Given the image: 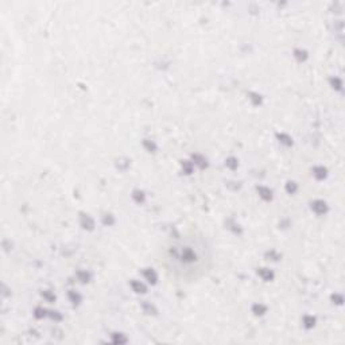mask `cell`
Returning <instances> with one entry per match:
<instances>
[{
    "label": "cell",
    "instance_id": "cell-1",
    "mask_svg": "<svg viewBox=\"0 0 345 345\" xmlns=\"http://www.w3.org/2000/svg\"><path fill=\"white\" fill-rule=\"evenodd\" d=\"M311 209L317 213V214H324V213L328 210V208H326V204H325L324 201H314L313 204H311Z\"/></svg>",
    "mask_w": 345,
    "mask_h": 345
},
{
    "label": "cell",
    "instance_id": "cell-2",
    "mask_svg": "<svg viewBox=\"0 0 345 345\" xmlns=\"http://www.w3.org/2000/svg\"><path fill=\"white\" fill-rule=\"evenodd\" d=\"M258 274L263 278V280H266V282H268V280H272V279H274V272L270 271V270H267V268H260L258 271Z\"/></svg>",
    "mask_w": 345,
    "mask_h": 345
},
{
    "label": "cell",
    "instance_id": "cell-3",
    "mask_svg": "<svg viewBox=\"0 0 345 345\" xmlns=\"http://www.w3.org/2000/svg\"><path fill=\"white\" fill-rule=\"evenodd\" d=\"M258 192H259V194H260L261 198L267 200V201L272 198V192L270 190V189H267V188H258Z\"/></svg>",
    "mask_w": 345,
    "mask_h": 345
},
{
    "label": "cell",
    "instance_id": "cell-4",
    "mask_svg": "<svg viewBox=\"0 0 345 345\" xmlns=\"http://www.w3.org/2000/svg\"><path fill=\"white\" fill-rule=\"evenodd\" d=\"M144 274V276H146V279L148 280L150 283H157V279H158V276H157V274L154 272V270H146V271L143 272Z\"/></svg>",
    "mask_w": 345,
    "mask_h": 345
},
{
    "label": "cell",
    "instance_id": "cell-5",
    "mask_svg": "<svg viewBox=\"0 0 345 345\" xmlns=\"http://www.w3.org/2000/svg\"><path fill=\"white\" fill-rule=\"evenodd\" d=\"M131 285H132V289H134V291H135V293H146V286H144L143 283L134 280Z\"/></svg>",
    "mask_w": 345,
    "mask_h": 345
},
{
    "label": "cell",
    "instance_id": "cell-6",
    "mask_svg": "<svg viewBox=\"0 0 345 345\" xmlns=\"http://www.w3.org/2000/svg\"><path fill=\"white\" fill-rule=\"evenodd\" d=\"M314 175L318 179H324L326 177V169L325 167H315L314 169Z\"/></svg>",
    "mask_w": 345,
    "mask_h": 345
},
{
    "label": "cell",
    "instance_id": "cell-7",
    "mask_svg": "<svg viewBox=\"0 0 345 345\" xmlns=\"http://www.w3.org/2000/svg\"><path fill=\"white\" fill-rule=\"evenodd\" d=\"M81 224H82V227L84 228H88V229H92L93 228V220L91 219V217H88V216H84L82 217V220H81Z\"/></svg>",
    "mask_w": 345,
    "mask_h": 345
},
{
    "label": "cell",
    "instance_id": "cell-8",
    "mask_svg": "<svg viewBox=\"0 0 345 345\" xmlns=\"http://www.w3.org/2000/svg\"><path fill=\"white\" fill-rule=\"evenodd\" d=\"M193 160H194V163L198 164L201 169H204L206 166V159L205 158H202V157H200V155H193Z\"/></svg>",
    "mask_w": 345,
    "mask_h": 345
},
{
    "label": "cell",
    "instance_id": "cell-9",
    "mask_svg": "<svg viewBox=\"0 0 345 345\" xmlns=\"http://www.w3.org/2000/svg\"><path fill=\"white\" fill-rule=\"evenodd\" d=\"M266 310H267V307L263 306V305H255V306H254V313L256 314V315H261V314H264Z\"/></svg>",
    "mask_w": 345,
    "mask_h": 345
},
{
    "label": "cell",
    "instance_id": "cell-10",
    "mask_svg": "<svg viewBox=\"0 0 345 345\" xmlns=\"http://www.w3.org/2000/svg\"><path fill=\"white\" fill-rule=\"evenodd\" d=\"M303 324H305V326H306V328H313L314 325H315V318H313V317H305V318H303Z\"/></svg>",
    "mask_w": 345,
    "mask_h": 345
},
{
    "label": "cell",
    "instance_id": "cell-11",
    "mask_svg": "<svg viewBox=\"0 0 345 345\" xmlns=\"http://www.w3.org/2000/svg\"><path fill=\"white\" fill-rule=\"evenodd\" d=\"M134 198H135L136 202H143L144 201V193L136 190V192H134Z\"/></svg>",
    "mask_w": 345,
    "mask_h": 345
},
{
    "label": "cell",
    "instance_id": "cell-12",
    "mask_svg": "<svg viewBox=\"0 0 345 345\" xmlns=\"http://www.w3.org/2000/svg\"><path fill=\"white\" fill-rule=\"evenodd\" d=\"M69 298L73 303H80V301H81V297L77 293H74V291H70L69 293Z\"/></svg>",
    "mask_w": 345,
    "mask_h": 345
},
{
    "label": "cell",
    "instance_id": "cell-13",
    "mask_svg": "<svg viewBox=\"0 0 345 345\" xmlns=\"http://www.w3.org/2000/svg\"><path fill=\"white\" fill-rule=\"evenodd\" d=\"M295 57L299 59V61H305V59L307 58V54L305 50H295Z\"/></svg>",
    "mask_w": 345,
    "mask_h": 345
},
{
    "label": "cell",
    "instance_id": "cell-14",
    "mask_svg": "<svg viewBox=\"0 0 345 345\" xmlns=\"http://www.w3.org/2000/svg\"><path fill=\"white\" fill-rule=\"evenodd\" d=\"M112 338H113V342H116V344H123V342H126L127 340H126V337H123L122 334H113L112 336Z\"/></svg>",
    "mask_w": 345,
    "mask_h": 345
},
{
    "label": "cell",
    "instance_id": "cell-15",
    "mask_svg": "<svg viewBox=\"0 0 345 345\" xmlns=\"http://www.w3.org/2000/svg\"><path fill=\"white\" fill-rule=\"evenodd\" d=\"M182 167H183V170H185L186 174H190V173H192V170H193L192 163H190V162H188V160H185V162L182 163Z\"/></svg>",
    "mask_w": 345,
    "mask_h": 345
},
{
    "label": "cell",
    "instance_id": "cell-16",
    "mask_svg": "<svg viewBox=\"0 0 345 345\" xmlns=\"http://www.w3.org/2000/svg\"><path fill=\"white\" fill-rule=\"evenodd\" d=\"M278 138L280 139V142L282 143H285V144H291V138L290 136H287V135H285V134H282V135H278Z\"/></svg>",
    "mask_w": 345,
    "mask_h": 345
},
{
    "label": "cell",
    "instance_id": "cell-17",
    "mask_svg": "<svg viewBox=\"0 0 345 345\" xmlns=\"http://www.w3.org/2000/svg\"><path fill=\"white\" fill-rule=\"evenodd\" d=\"M286 190H287L289 193H291V194H293V193H295V190H297L295 182H289V183L286 185Z\"/></svg>",
    "mask_w": 345,
    "mask_h": 345
},
{
    "label": "cell",
    "instance_id": "cell-18",
    "mask_svg": "<svg viewBox=\"0 0 345 345\" xmlns=\"http://www.w3.org/2000/svg\"><path fill=\"white\" fill-rule=\"evenodd\" d=\"M229 169H236L237 167V160L235 159V158H229V159L227 160V163H225Z\"/></svg>",
    "mask_w": 345,
    "mask_h": 345
},
{
    "label": "cell",
    "instance_id": "cell-19",
    "mask_svg": "<svg viewBox=\"0 0 345 345\" xmlns=\"http://www.w3.org/2000/svg\"><path fill=\"white\" fill-rule=\"evenodd\" d=\"M144 147H146L148 151H155V144L152 143V142H150V140H144Z\"/></svg>",
    "mask_w": 345,
    "mask_h": 345
},
{
    "label": "cell",
    "instance_id": "cell-20",
    "mask_svg": "<svg viewBox=\"0 0 345 345\" xmlns=\"http://www.w3.org/2000/svg\"><path fill=\"white\" fill-rule=\"evenodd\" d=\"M78 279H80L81 282H88L89 280V274H86V272H78Z\"/></svg>",
    "mask_w": 345,
    "mask_h": 345
},
{
    "label": "cell",
    "instance_id": "cell-21",
    "mask_svg": "<svg viewBox=\"0 0 345 345\" xmlns=\"http://www.w3.org/2000/svg\"><path fill=\"white\" fill-rule=\"evenodd\" d=\"M332 84H333V88H336V89H341V86H342V82L340 78H333V80H332Z\"/></svg>",
    "mask_w": 345,
    "mask_h": 345
},
{
    "label": "cell",
    "instance_id": "cell-22",
    "mask_svg": "<svg viewBox=\"0 0 345 345\" xmlns=\"http://www.w3.org/2000/svg\"><path fill=\"white\" fill-rule=\"evenodd\" d=\"M43 297H45L46 299L49 301V302H53V301L56 299V297L53 295L51 293H49V291H45V293H43Z\"/></svg>",
    "mask_w": 345,
    "mask_h": 345
},
{
    "label": "cell",
    "instance_id": "cell-23",
    "mask_svg": "<svg viewBox=\"0 0 345 345\" xmlns=\"http://www.w3.org/2000/svg\"><path fill=\"white\" fill-rule=\"evenodd\" d=\"M35 315L38 318L43 317V315H45V310H43V309H37V310H35Z\"/></svg>",
    "mask_w": 345,
    "mask_h": 345
},
{
    "label": "cell",
    "instance_id": "cell-24",
    "mask_svg": "<svg viewBox=\"0 0 345 345\" xmlns=\"http://www.w3.org/2000/svg\"><path fill=\"white\" fill-rule=\"evenodd\" d=\"M333 301H336V303L341 305L342 303V297L341 295H333Z\"/></svg>",
    "mask_w": 345,
    "mask_h": 345
},
{
    "label": "cell",
    "instance_id": "cell-25",
    "mask_svg": "<svg viewBox=\"0 0 345 345\" xmlns=\"http://www.w3.org/2000/svg\"><path fill=\"white\" fill-rule=\"evenodd\" d=\"M251 96H252L251 100L255 101V104H259V103H260V96H258V94H251Z\"/></svg>",
    "mask_w": 345,
    "mask_h": 345
}]
</instances>
